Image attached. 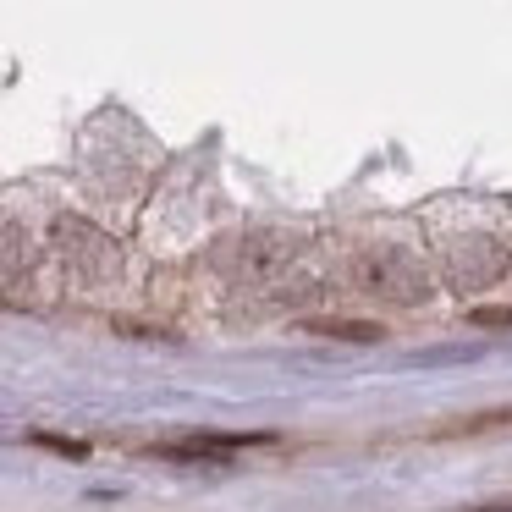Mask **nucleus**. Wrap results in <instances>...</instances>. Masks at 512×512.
I'll list each match as a JSON object with an SVG mask.
<instances>
[{"label":"nucleus","instance_id":"f257e3e1","mask_svg":"<svg viewBox=\"0 0 512 512\" xmlns=\"http://www.w3.org/2000/svg\"><path fill=\"white\" fill-rule=\"evenodd\" d=\"M353 281L369 292V298L397 303V309H419V303L435 298L430 270H424L413 254H402V248H364V254L353 259Z\"/></svg>","mask_w":512,"mask_h":512},{"label":"nucleus","instance_id":"f03ea898","mask_svg":"<svg viewBox=\"0 0 512 512\" xmlns=\"http://www.w3.org/2000/svg\"><path fill=\"white\" fill-rule=\"evenodd\" d=\"M56 248L67 265H78L83 276H111L116 265H122V254H116V243L100 232V226L78 221V215H61L56 221Z\"/></svg>","mask_w":512,"mask_h":512},{"label":"nucleus","instance_id":"7ed1b4c3","mask_svg":"<svg viewBox=\"0 0 512 512\" xmlns=\"http://www.w3.org/2000/svg\"><path fill=\"white\" fill-rule=\"evenodd\" d=\"M446 265H452V281L457 287H490V281L507 270V248H496V243H485V237H474V243H457V248H446Z\"/></svg>","mask_w":512,"mask_h":512},{"label":"nucleus","instance_id":"20e7f679","mask_svg":"<svg viewBox=\"0 0 512 512\" xmlns=\"http://www.w3.org/2000/svg\"><path fill=\"white\" fill-rule=\"evenodd\" d=\"M298 331L303 336H325V342H347V347H375L380 336H386L375 320H336V314L331 320H303Z\"/></svg>","mask_w":512,"mask_h":512},{"label":"nucleus","instance_id":"39448f33","mask_svg":"<svg viewBox=\"0 0 512 512\" xmlns=\"http://www.w3.org/2000/svg\"><path fill=\"white\" fill-rule=\"evenodd\" d=\"M496 424H512V408L501 413H474V419H452V424H435V441H446V435H479V430H496Z\"/></svg>","mask_w":512,"mask_h":512},{"label":"nucleus","instance_id":"423d86ee","mask_svg":"<svg viewBox=\"0 0 512 512\" xmlns=\"http://www.w3.org/2000/svg\"><path fill=\"white\" fill-rule=\"evenodd\" d=\"M468 325H479V331H512V303H479V309H468Z\"/></svg>","mask_w":512,"mask_h":512},{"label":"nucleus","instance_id":"0eeeda50","mask_svg":"<svg viewBox=\"0 0 512 512\" xmlns=\"http://www.w3.org/2000/svg\"><path fill=\"white\" fill-rule=\"evenodd\" d=\"M34 446H50V452L72 457V463H83V457H89V441H72V435H50V430H34Z\"/></svg>","mask_w":512,"mask_h":512},{"label":"nucleus","instance_id":"6e6552de","mask_svg":"<svg viewBox=\"0 0 512 512\" xmlns=\"http://www.w3.org/2000/svg\"><path fill=\"white\" fill-rule=\"evenodd\" d=\"M116 331L133 336V342H177V331H166V325H138V320H116Z\"/></svg>","mask_w":512,"mask_h":512},{"label":"nucleus","instance_id":"1a4fd4ad","mask_svg":"<svg viewBox=\"0 0 512 512\" xmlns=\"http://www.w3.org/2000/svg\"><path fill=\"white\" fill-rule=\"evenodd\" d=\"M463 512H512V501H485V507H463Z\"/></svg>","mask_w":512,"mask_h":512}]
</instances>
